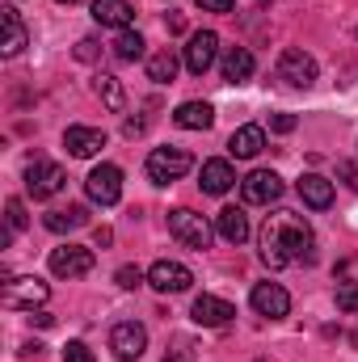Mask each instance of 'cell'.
Returning <instances> with one entry per match:
<instances>
[{"instance_id": "cell-1", "label": "cell", "mask_w": 358, "mask_h": 362, "mask_svg": "<svg viewBox=\"0 0 358 362\" xmlns=\"http://www.w3.org/2000/svg\"><path fill=\"white\" fill-rule=\"evenodd\" d=\"M258 245H262V262L270 270H282V266H295V262H304V266L316 262V236H312L308 219L295 215V211L266 215V223L258 232Z\"/></svg>"}, {"instance_id": "cell-2", "label": "cell", "mask_w": 358, "mask_h": 362, "mask_svg": "<svg viewBox=\"0 0 358 362\" xmlns=\"http://www.w3.org/2000/svg\"><path fill=\"white\" fill-rule=\"evenodd\" d=\"M169 232H173V240H181L185 249H198V253L211 245V223L198 211H190V206L169 211Z\"/></svg>"}, {"instance_id": "cell-3", "label": "cell", "mask_w": 358, "mask_h": 362, "mask_svg": "<svg viewBox=\"0 0 358 362\" xmlns=\"http://www.w3.org/2000/svg\"><path fill=\"white\" fill-rule=\"evenodd\" d=\"M0 299H4V308H38V303H47L51 299V286L42 282V278H13V274H4V291H0Z\"/></svg>"}, {"instance_id": "cell-4", "label": "cell", "mask_w": 358, "mask_h": 362, "mask_svg": "<svg viewBox=\"0 0 358 362\" xmlns=\"http://www.w3.org/2000/svg\"><path fill=\"white\" fill-rule=\"evenodd\" d=\"M278 81L291 85V89H312L316 85V59L299 47H287L278 55Z\"/></svg>"}, {"instance_id": "cell-5", "label": "cell", "mask_w": 358, "mask_h": 362, "mask_svg": "<svg viewBox=\"0 0 358 362\" xmlns=\"http://www.w3.org/2000/svg\"><path fill=\"white\" fill-rule=\"evenodd\" d=\"M190 169H194V156L185 148H156L148 156V177L156 181V185H169V181L185 177Z\"/></svg>"}, {"instance_id": "cell-6", "label": "cell", "mask_w": 358, "mask_h": 362, "mask_svg": "<svg viewBox=\"0 0 358 362\" xmlns=\"http://www.w3.org/2000/svg\"><path fill=\"white\" fill-rule=\"evenodd\" d=\"M64 181H68V173L55 165V160H42V156H34L30 160V169H25V189H30V198H55L59 189H64Z\"/></svg>"}, {"instance_id": "cell-7", "label": "cell", "mask_w": 358, "mask_h": 362, "mask_svg": "<svg viewBox=\"0 0 358 362\" xmlns=\"http://www.w3.org/2000/svg\"><path fill=\"white\" fill-rule=\"evenodd\" d=\"M110 350H114V358L118 362H135L144 350H148V329H144L139 320H122V325H114V329H110Z\"/></svg>"}, {"instance_id": "cell-8", "label": "cell", "mask_w": 358, "mask_h": 362, "mask_svg": "<svg viewBox=\"0 0 358 362\" xmlns=\"http://www.w3.org/2000/svg\"><path fill=\"white\" fill-rule=\"evenodd\" d=\"M241 198L249 206H270V202L282 198V177L274 169H258V173H249V177L241 181Z\"/></svg>"}, {"instance_id": "cell-9", "label": "cell", "mask_w": 358, "mask_h": 362, "mask_svg": "<svg viewBox=\"0 0 358 362\" xmlns=\"http://www.w3.org/2000/svg\"><path fill=\"white\" fill-rule=\"evenodd\" d=\"M85 189H89L93 202H101V206H114L118 198H122V169L118 165H97L85 181Z\"/></svg>"}, {"instance_id": "cell-10", "label": "cell", "mask_w": 358, "mask_h": 362, "mask_svg": "<svg viewBox=\"0 0 358 362\" xmlns=\"http://www.w3.org/2000/svg\"><path fill=\"white\" fill-rule=\"evenodd\" d=\"M215 55H219V34H215V30L190 34V42H185V68H190L194 76H202V72L215 64Z\"/></svg>"}, {"instance_id": "cell-11", "label": "cell", "mask_w": 358, "mask_h": 362, "mask_svg": "<svg viewBox=\"0 0 358 362\" xmlns=\"http://www.w3.org/2000/svg\"><path fill=\"white\" fill-rule=\"evenodd\" d=\"M148 282H152L161 295H181V291L194 286V274H190V266H181V262H156V266L148 270Z\"/></svg>"}, {"instance_id": "cell-12", "label": "cell", "mask_w": 358, "mask_h": 362, "mask_svg": "<svg viewBox=\"0 0 358 362\" xmlns=\"http://www.w3.org/2000/svg\"><path fill=\"white\" fill-rule=\"evenodd\" d=\"M93 270V249H81V245H64L51 253V274L55 278H85Z\"/></svg>"}, {"instance_id": "cell-13", "label": "cell", "mask_w": 358, "mask_h": 362, "mask_svg": "<svg viewBox=\"0 0 358 362\" xmlns=\"http://www.w3.org/2000/svg\"><path fill=\"white\" fill-rule=\"evenodd\" d=\"M249 299H253V312H258V316H270V320H278V316L291 312V295H287L278 282H258Z\"/></svg>"}, {"instance_id": "cell-14", "label": "cell", "mask_w": 358, "mask_h": 362, "mask_svg": "<svg viewBox=\"0 0 358 362\" xmlns=\"http://www.w3.org/2000/svg\"><path fill=\"white\" fill-rule=\"evenodd\" d=\"M64 148H68L72 156L89 160V156H97V152L105 148V131H101V127H68V131H64Z\"/></svg>"}, {"instance_id": "cell-15", "label": "cell", "mask_w": 358, "mask_h": 362, "mask_svg": "<svg viewBox=\"0 0 358 362\" xmlns=\"http://www.w3.org/2000/svg\"><path fill=\"white\" fill-rule=\"evenodd\" d=\"M194 325H207V329H219V325H228L232 316H236V308L228 303V299H215V295H198L194 299Z\"/></svg>"}, {"instance_id": "cell-16", "label": "cell", "mask_w": 358, "mask_h": 362, "mask_svg": "<svg viewBox=\"0 0 358 362\" xmlns=\"http://www.w3.org/2000/svg\"><path fill=\"white\" fill-rule=\"evenodd\" d=\"M93 21L110 25V30H127L135 21V8H131V0H93Z\"/></svg>"}, {"instance_id": "cell-17", "label": "cell", "mask_w": 358, "mask_h": 362, "mask_svg": "<svg viewBox=\"0 0 358 362\" xmlns=\"http://www.w3.org/2000/svg\"><path fill=\"white\" fill-rule=\"evenodd\" d=\"M215 232H219L228 245H245V240H249V215H245L241 206H224V211L215 215Z\"/></svg>"}, {"instance_id": "cell-18", "label": "cell", "mask_w": 358, "mask_h": 362, "mask_svg": "<svg viewBox=\"0 0 358 362\" xmlns=\"http://www.w3.org/2000/svg\"><path fill=\"white\" fill-rule=\"evenodd\" d=\"M262 148H266V131H262V127H241V131H232V139H228V152H232L236 160H253Z\"/></svg>"}, {"instance_id": "cell-19", "label": "cell", "mask_w": 358, "mask_h": 362, "mask_svg": "<svg viewBox=\"0 0 358 362\" xmlns=\"http://www.w3.org/2000/svg\"><path fill=\"white\" fill-rule=\"evenodd\" d=\"M295 189H299V198H304L312 211H325V206L333 202V181H325L321 173H304Z\"/></svg>"}, {"instance_id": "cell-20", "label": "cell", "mask_w": 358, "mask_h": 362, "mask_svg": "<svg viewBox=\"0 0 358 362\" xmlns=\"http://www.w3.org/2000/svg\"><path fill=\"white\" fill-rule=\"evenodd\" d=\"M198 185H202V194H215V198H219V194H228V189L236 185V173H232V165H228V160H207Z\"/></svg>"}, {"instance_id": "cell-21", "label": "cell", "mask_w": 358, "mask_h": 362, "mask_svg": "<svg viewBox=\"0 0 358 362\" xmlns=\"http://www.w3.org/2000/svg\"><path fill=\"white\" fill-rule=\"evenodd\" d=\"M173 122H178L181 131H207V127L215 122V110H211L207 101H181L178 114H173Z\"/></svg>"}, {"instance_id": "cell-22", "label": "cell", "mask_w": 358, "mask_h": 362, "mask_svg": "<svg viewBox=\"0 0 358 362\" xmlns=\"http://www.w3.org/2000/svg\"><path fill=\"white\" fill-rule=\"evenodd\" d=\"M253 68H258V64H253V51H249V47H232V51L224 55V81H228V85H245V81L253 76Z\"/></svg>"}, {"instance_id": "cell-23", "label": "cell", "mask_w": 358, "mask_h": 362, "mask_svg": "<svg viewBox=\"0 0 358 362\" xmlns=\"http://www.w3.org/2000/svg\"><path fill=\"white\" fill-rule=\"evenodd\" d=\"M0 21H4V42H0V51L13 59V55H21V47H25V25H21V17H17L13 4L0 8Z\"/></svg>"}, {"instance_id": "cell-24", "label": "cell", "mask_w": 358, "mask_h": 362, "mask_svg": "<svg viewBox=\"0 0 358 362\" xmlns=\"http://www.w3.org/2000/svg\"><path fill=\"white\" fill-rule=\"evenodd\" d=\"M47 232H76V228H85L89 223V211L81 206V202H72V206H59V211H47Z\"/></svg>"}, {"instance_id": "cell-25", "label": "cell", "mask_w": 358, "mask_h": 362, "mask_svg": "<svg viewBox=\"0 0 358 362\" xmlns=\"http://www.w3.org/2000/svg\"><path fill=\"white\" fill-rule=\"evenodd\" d=\"M93 89H97V97L105 101V110H122L127 105V93H122V85H118V76H110V72H101L97 81H93Z\"/></svg>"}, {"instance_id": "cell-26", "label": "cell", "mask_w": 358, "mask_h": 362, "mask_svg": "<svg viewBox=\"0 0 358 362\" xmlns=\"http://www.w3.org/2000/svg\"><path fill=\"white\" fill-rule=\"evenodd\" d=\"M144 38L135 34V30H118V38H114V55L118 59H127V64H135V59H144Z\"/></svg>"}, {"instance_id": "cell-27", "label": "cell", "mask_w": 358, "mask_h": 362, "mask_svg": "<svg viewBox=\"0 0 358 362\" xmlns=\"http://www.w3.org/2000/svg\"><path fill=\"white\" fill-rule=\"evenodd\" d=\"M148 76H152L156 85H169V81L178 76V55H173V51L152 55V59H148Z\"/></svg>"}, {"instance_id": "cell-28", "label": "cell", "mask_w": 358, "mask_h": 362, "mask_svg": "<svg viewBox=\"0 0 358 362\" xmlns=\"http://www.w3.org/2000/svg\"><path fill=\"white\" fill-rule=\"evenodd\" d=\"M337 308L358 312V282H337Z\"/></svg>"}, {"instance_id": "cell-29", "label": "cell", "mask_w": 358, "mask_h": 362, "mask_svg": "<svg viewBox=\"0 0 358 362\" xmlns=\"http://www.w3.org/2000/svg\"><path fill=\"white\" fill-rule=\"evenodd\" d=\"M4 211H8V232H21V228H25V206H21V198H8Z\"/></svg>"}, {"instance_id": "cell-30", "label": "cell", "mask_w": 358, "mask_h": 362, "mask_svg": "<svg viewBox=\"0 0 358 362\" xmlns=\"http://www.w3.org/2000/svg\"><path fill=\"white\" fill-rule=\"evenodd\" d=\"M64 362H93V350L85 341H68L64 346Z\"/></svg>"}, {"instance_id": "cell-31", "label": "cell", "mask_w": 358, "mask_h": 362, "mask_svg": "<svg viewBox=\"0 0 358 362\" xmlns=\"http://www.w3.org/2000/svg\"><path fill=\"white\" fill-rule=\"evenodd\" d=\"M114 278H118V286H127V291H135V286L144 282V274L135 270V266H122V270L114 274Z\"/></svg>"}, {"instance_id": "cell-32", "label": "cell", "mask_w": 358, "mask_h": 362, "mask_svg": "<svg viewBox=\"0 0 358 362\" xmlns=\"http://www.w3.org/2000/svg\"><path fill=\"white\" fill-rule=\"evenodd\" d=\"M270 131H278V135L295 131V114H274V118H270Z\"/></svg>"}, {"instance_id": "cell-33", "label": "cell", "mask_w": 358, "mask_h": 362, "mask_svg": "<svg viewBox=\"0 0 358 362\" xmlns=\"http://www.w3.org/2000/svg\"><path fill=\"white\" fill-rule=\"evenodd\" d=\"M194 4H198L202 13H232V4H236V0H194Z\"/></svg>"}, {"instance_id": "cell-34", "label": "cell", "mask_w": 358, "mask_h": 362, "mask_svg": "<svg viewBox=\"0 0 358 362\" xmlns=\"http://www.w3.org/2000/svg\"><path fill=\"white\" fill-rule=\"evenodd\" d=\"M76 59H85V64L97 59V42H93V38H81V42H76Z\"/></svg>"}, {"instance_id": "cell-35", "label": "cell", "mask_w": 358, "mask_h": 362, "mask_svg": "<svg viewBox=\"0 0 358 362\" xmlns=\"http://www.w3.org/2000/svg\"><path fill=\"white\" fill-rule=\"evenodd\" d=\"M337 173H342V177L350 181V189H358V169L350 165V160H342V165H337Z\"/></svg>"}, {"instance_id": "cell-36", "label": "cell", "mask_w": 358, "mask_h": 362, "mask_svg": "<svg viewBox=\"0 0 358 362\" xmlns=\"http://www.w3.org/2000/svg\"><path fill=\"white\" fill-rule=\"evenodd\" d=\"M144 127H148L144 118H127V127H122V131H127V135H144Z\"/></svg>"}, {"instance_id": "cell-37", "label": "cell", "mask_w": 358, "mask_h": 362, "mask_svg": "<svg viewBox=\"0 0 358 362\" xmlns=\"http://www.w3.org/2000/svg\"><path fill=\"white\" fill-rule=\"evenodd\" d=\"M181 30H185V21H181V13H173L169 17V34H181Z\"/></svg>"}, {"instance_id": "cell-38", "label": "cell", "mask_w": 358, "mask_h": 362, "mask_svg": "<svg viewBox=\"0 0 358 362\" xmlns=\"http://www.w3.org/2000/svg\"><path fill=\"white\" fill-rule=\"evenodd\" d=\"M59 4H76V0H59Z\"/></svg>"}, {"instance_id": "cell-39", "label": "cell", "mask_w": 358, "mask_h": 362, "mask_svg": "<svg viewBox=\"0 0 358 362\" xmlns=\"http://www.w3.org/2000/svg\"><path fill=\"white\" fill-rule=\"evenodd\" d=\"M258 4H270V0H258Z\"/></svg>"}, {"instance_id": "cell-40", "label": "cell", "mask_w": 358, "mask_h": 362, "mask_svg": "<svg viewBox=\"0 0 358 362\" xmlns=\"http://www.w3.org/2000/svg\"><path fill=\"white\" fill-rule=\"evenodd\" d=\"M165 362H173V358H165Z\"/></svg>"}, {"instance_id": "cell-41", "label": "cell", "mask_w": 358, "mask_h": 362, "mask_svg": "<svg viewBox=\"0 0 358 362\" xmlns=\"http://www.w3.org/2000/svg\"><path fill=\"white\" fill-rule=\"evenodd\" d=\"M354 34H358V30H354Z\"/></svg>"}]
</instances>
